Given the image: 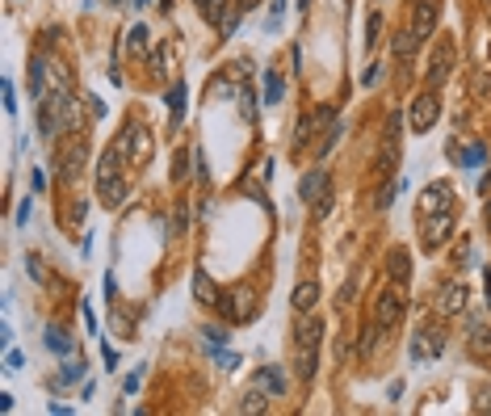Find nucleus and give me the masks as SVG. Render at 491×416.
I'll use <instances>...</instances> for the list:
<instances>
[{"instance_id":"5fc2aeb1","label":"nucleus","mask_w":491,"mask_h":416,"mask_svg":"<svg viewBox=\"0 0 491 416\" xmlns=\"http://www.w3.org/2000/svg\"><path fill=\"white\" fill-rule=\"evenodd\" d=\"M193 4H198V9H202V13H206V4H210V0H193Z\"/></svg>"},{"instance_id":"c9c22d12","label":"nucleus","mask_w":491,"mask_h":416,"mask_svg":"<svg viewBox=\"0 0 491 416\" xmlns=\"http://www.w3.org/2000/svg\"><path fill=\"white\" fill-rule=\"evenodd\" d=\"M202 332H206V341H210L215 349H219V345H223V341H227V332H223V328H219V324H206Z\"/></svg>"},{"instance_id":"6e6552de","label":"nucleus","mask_w":491,"mask_h":416,"mask_svg":"<svg viewBox=\"0 0 491 416\" xmlns=\"http://www.w3.org/2000/svg\"><path fill=\"white\" fill-rule=\"evenodd\" d=\"M437 17H441V0H411V30L420 38H433Z\"/></svg>"},{"instance_id":"c03bdc74","label":"nucleus","mask_w":491,"mask_h":416,"mask_svg":"<svg viewBox=\"0 0 491 416\" xmlns=\"http://www.w3.org/2000/svg\"><path fill=\"white\" fill-rule=\"evenodd\" d=\"M475 92H479V97H487V92H491V76H479V80H475Z\"/></svg>"},{"instance_id":"393cba45","label":"nucleus","mask_w":491,"mask_h":416,"mask_svg":"<svg viewBox=\"0 0 491 416\" xmlns=\"http://www.w3.org/2000/svg\"><path fill=\"white\" fill-rule=\"evenodd\" d=\"M378 332H382V324H378V320H374V324H361V332H357V353H361V358H369V353H374Z\"/></svg>"},{"instance_id":"f03ea898","label":"nucleus","mask_w":491,"mask_h":416,"mask_svg":"<svg viewBox=\"0 0 491 416\" xmlns=\"http://www.w3.org/2000/svg\"><path fill=\"white\" fill-rule=\"evenodd\" d=\"M453 240V210H441V215H420V248L424 252H437Z\"/></svg>"},{"instance_id":"4d7b16f0","label":"nucleus","mask_w":491,"mask_h":416,"mask_svg":"<svg viewBox=\"0 0 491 416\" xmlns=\"http://www.w3.org/2000/svg\"><path fill=\"white\" fill-rule=\"evenodd\" d=\"M307 4H311V0H298V9H307Z\"/></svg>"},{"instance_id":"864d4df0","label":"nucleus","mask_w":491,"mask_h":416,"mask_svg":"<svg viewBox=\"0 0 491 416\" xmlns=\"http://www.w3.org/2000/svg\"><path fill=\"white\" fill-rule=\"evenodd\" d=\"M483 282H487V303H491V270L483 274Z\"/></svg>"},{"instance_id":"9b49d317","label":"nucleus","mask_w":491,"mask_h":416,"mask_svg":"<svg viewBox=\"0 0 491 416\" xmlns=\"http://www.w3.org/2000/svg\"><path fill=\"white\" fill-rule=\"evenodd\" d=\"M449 72H453V43H449V38H441V43H437V50H433V63H428V89H441Z\"/></svg>"},{"instance_id":"6e6d98bb","label":"nucleus","mask_w":491,"mask_h":416,"mask_svg":"<svg viewBox=\"0 0 491 416\" xmlns=\"http://www.w3.org/2000/svg\"><path fill=\"white\" fill-rule=\"evenodd\" d=\"M134 4H139V9H147V4H151V0H134Z\"/></svg>"},{"instance_id":"e433bc0d","label":"nucleus","mask_w":491,"mask_h":416,"mask_svg":"<svg viewBox=\"0 0 491 416\" xmlns=\"http://www.w3.org/2000/svg\"><path fill=\"white\" fill-rule=\"evenodd\" d=\"M0 89H4V110H9V114H17V97H13V80H4Z\"/></svg>"},{"instance_id":"603ef678","label":"nucleus","mask_w":491,"mask_h":416,"mask_svg":"<svg viewBox=\"0 0 491 416\" xmlns=\"http://www.w3.org/2000/svg\"><path fill=\"white\" fill-rule=\"evenodd\" d=\"M479 189H483V193H487V189H491V173H487V177H483V181H479Z\"/></svg>"},{"instance_id":"37998d69","label":"nucleus","mask_w":491,"mask_h":416,"mask_svg":"<svg viewBox=\"0 0 491 416\" xmlns=\"http://www.w3.org/2000/svg\"><path fill=\"white\" fill-rule=\"evenodd\" d=\"M475 412H491V391H483V395L475 400Z\"/></svg>"},{"instance_id":"aec40b11","label":"nucleus","mask_w":491,"mask_h":416,"mask_svg":"<svg viewBox=\"0 0 491 416\" xmlns=\"http://www.w3.org/2000/svg\"><path fill=\"white\" fill-rule=\"evenodd\" d=\"M290 303H294V311H311L315 303H319V282H298L294 286V294H290Z\"/></svg>"},{"instance_id":"2f4dec72","label":"nucleus","mask_w":491,"mask_h":416,"mask_svg":"<svg viewBox=\"0 0 491 416\" xmlns=\"http://www.w3.org/2000/svg\"><path fill=\"white\" fill-rule=\"evenodd\" d=\"M281 89H286L281 76H277V72H265V105H277V101H281Z\"/></svg>"},{"instance_id":"ddd939ff","label":"nucleus","mask_w":491,"mask_h":416,"mask_svg":"<svg viewBox=\"0 0 491 416\" xmlns=\"http://www.w3.org/2000/svg\"><path fill=\"white\" fill-rule=\"evenodd\" d=\"M85 164H89V143L76 139V143L68 147V156H59V177H63V181H76V177L85 173Z\"/></svg>"},{"instance_id":"72a5a7b5","label":"nucleus","mask_w":491,"mask_h":416,"mask_svg":"<svg viewBox=\"0 0 491 416\" xmlns=\"http://www.w3.org/2000/svg\"><path fill=\"white\" fill-rule=\"evenodd\" d=\"M281 17H286V0H273V4H269V13H265V30H277V26H281Z\"/></svg>"},{"instance_id":"2eb2a0df","label":"nucleus","mask_w":491,"mask_h":416,"mask_svg":"<svg viewBox=\"0 0 491 416\" xmlns=\"http://www.w3.org/2000/svg\"><path fill=\"white\" fill-rule=\"evenodd\" d=\"M193 299L202 307H219V299H223V290L215 286V277L206 274V270H193Z\"/></svg>"},{"instance_id":"6ab92c4d","label":"nucleus","mask_w":491,"mask_h":416,"mask_svg":"<svg viewBox=\"0 0 491 416\" xmlns=\"http://www.w3.org/2000/svg\"><path fill=\"white\" fill-rule=\"evenodd\" d=\"M466 353H470L475 362H491V328H487V324H479V328L470 332V341H466Z\"/></svg>"},{"instance_id":"c85d7f7f","label":"nucleus","mask_w":491,"mask_h":416,"mask_svg":"<svg viewBox=\"0 0 491 416\" xmlns=\"http://www.w3.org/2000/svg\"><path fill=\"white\" fill-rule=\"evenodd\" d=\"M328 215H332V185H328V189H323V193L311 202V219H315V223H323Z\"/></svg>"},{"instance_id":"f257e3e1","label":"nucleus","mask_w":491,"mask_h":416,"mask_svg":"<svg viewBox=\"0 0 491 416\" xmlns=\"http://www.w3.org/2000/svg\"><path fill=\"white\" fill-rule=\"evenodd\" d=\"M399 127H403V118L391 110L387 122H382V147H378V177L382 181L395 177V164H399Z\"/></svg>"},{"instance_id":"4468645a","label":"nucleus","mask_w":491,"mask_h":416,"mask_svg":"<svg viewBox=\"0 0 491 416\" xmlns=\"http://www.w3.org/2000/svg\"><path fill=\"white\" fill-rule=\"evenodd\" d=\"M319 370V345H294V374L298 383H311Z\"/></svg>"},{"instance_id":"473e14b6","label":"nucleus","mask_w":491,"mask_h":416,"mask_svg":"<svg viewBox=\"0 0 491 416\" xmlns=\"http://www.w3.org/2000/svg\"><path fill=\"white\" fill-rule=\"evenodd\" d=\"M164 63H168V50H164V46H156V50L147 55V72H151V80H160V72H164Z\"/></svg>"},{"instance_id":"4c0bfd02","label":"nucleus","mask_w":491,"mask_h":416,"mask_svg":"<svg viewBox=\"0 0 491 416\" xmlns=\"http://www.w3.org/2000/svg\"><path fill=\"white\" fill-rule=\"evenodd\" d=\"M21 362H26L21 349H9V353H4V370H21Z\"/></svg>"},{"instance_id":"bb28decb","label":"nucleus","mask_w":491,"mask_h":416,"mask_svg":"<svg viewBox=\"0 0 491 416\" xmlns=\"http://www.w3.org/2000/svg\"><path fill=\"white\" fill-rule=\"evenodd\" d=\"M265 408H269V395H261V391H248L235 404V412H265Z\"/></svg>"},{"instance_id":"f3484780","label":"nucleus","mask_w":491,"mask_h":416,"mask_svg":"<svg viewBox=\"0 0 491 416\" xmlns=\"http://www.w3.org/2000/svg\"><path fill=\"white\" fill-rule=\"evenodd\" d=\"M122 160H126V151L109 143V147L101 151V160H97V181H109V177H122Z\"/></svg>"},{"instance_id":"7c9ffc66","label":"nucleus","mask_w":491,"mask_h":416,"mask_svg":"<svg viewBox=\"0 0 491 416\" xmlns=\"http://www.w3.org/2000/svg\"><path fill=\"white\" fill-rule=\"evenodd\" d=\"M126 50H131V55H143V50H147V26H131V34H126Z\"/></svg>"},{"instance_id":"cd10ccee","label":"nucleus","mask_w":491,"mask_h":416,"mask_svg":"<svg viewBox=\"0 0 491 416\" xmlns=\"http://www.w3.org/2000/svg\"><path fill=\"white\" fill-rule=\"evenodd\" d=\"M336 139H340V122L332 118V127L323 131V139H319V147H315V160H323V156H328V151L336 147Z\"/></svg>"},{"instance_id":"412c9836","label":"nucleus","mask_w":491,"mask_h":416,"mask_svg":"<svg viewBox=\"0 0 491 416\" xmlns=\"http://www.w3.org/2000/svg\"><path fill=\"white\" fill-rule=\"evenodd\" d=\"M420 43H424V38H420V34L407 26V30H399V34L391 38V50H395V59H411V55L420 50Z\"/></svg>"},{"instance_id":"5701e85b","label":"nucleus","mask_w":491,"mask_h":416,"mask_svg":"<svg viewBox=\"0 0 491 416\" xmlns=\"http://www.w3.org/2000/svg\"><path fill=\"white\" fill-rule=\"evenodd\" d=\"M387 274H391V282H407V277H411V257H407V252H391V257H387Z\"/></svg>"},{"instance_id":"a19ab883","label":"nucleus","mask_w":491,"mask_h":416,"mask_svg":"<svg viewBox=\"0 0 491 416\" xmlns=\"http://www.w3.org/2000/svg\"><path fill=\"white\" fill-rule=\"evenodd\" d=\"M378 30H382V17L374 13V17H369V30H365V43H374V38H378Z\"/></svg>"},{"instance_id":"dca6fc26","label":"nucleus","mask_w":491,"mask_h":416,"mask_svg":"<svg viewBox=\"0 0 491 416\" xmlns=\"http://www.w3.org/2000/svg\"><path fill=\"white\" fill-rule=\"evenodd\" d=\"M323 122H328V110H311V114H307V118L298 122V131H294V143H290V147H294V156H298V151H303V147L311 143L315 131H319Z\"/></svg>"},{"instance_id":"20e7f679","label":"nucleus","mask_w":491,"mask_h":416,"mask_svg":"<svg viewBox=\"0 0 491 416\" xmlns=\"http://www.w3.org/2000/svg\"><path fill=\"white\" fill-rule=\"evenodd\" d=\"M441 118V97H437V89H424L411 97V114H407V122H411V131H433V122Z\"/></svg>"},{"instance_id":"8fccbe9b","label":"nucleus","mask_w":491,"mask_h":416,"mask_svg":"<svg viewBox=\"0 0 491 416\" xmlns=\"http://www.w3.org/2000/svg\"><path fill=\"white\" fill-rule=\"evenodd\" d=\"M257 4H261V0H235V9H239V13H248V9H257Z\"/></svg>"},{"instance_id":"a211bd4d","label":"nucleus","mask_w":491,"mask_h":416,"mask_svg":"<svg viewBox=\"0 0 491 416\" xmlns=\"http://www.w3.org/2000/svg\"><path fill=\"white\" fill-rule=\"evenodd\" d=\"M328 185H332V181H328V173L315 164L311 173H303V181H298V198H303V202H315V198H319Z\"/></svg>"},{"instance_id":"9d476101","label":"nucleus","mask_w":491,"mask_h":416,"mask_svg":"<svg viewBox=\"0 0 491 416\" xmlns=\"http://www.w3.org/2000/svg\"><path fill=\"white\" fill-rule=\"evenodd\" d=\"M441 210H453V185L449 181H433L420 198V215H441Z\"/></svg>"},{"instance_id":"4be33fe9","label":"nucleus","mask_w":491,"mask_h":416,"mask_svg":"<svg viewBox=\"0 0 491 416\" xmlns=\"http://www.w3.org/2000/svg\"><path fill=\"white\" fill-rule=\"evenodd\" d=\"M46 349L55 353V358H63V353H72V336H68V328H59V324H50L46 328Z\"/></svg>"},{"instance_id":"13d9d810","label":"nucleus","mask_w":491,"mask_h":416,"mask_svg":"<svg viewBox=\"0 0 491 416\" xmlns=\"http://www.w3.org/2000/svg\"><path fill=\"white\" fill-rule=\"evenodd\" d=\"M114 4H122V0H114Z\"/></svg>"},{"instance_id":"423d86ee","label":"nucleus","mask_w":491,"mask_h":416,"mask_svg":"<svg viewBox=\"0 0 491 416\" xmlns=\"http://www.w3.org/2000/svg\"><path fill=\"white\" fill-rule=\"evenodd\" d=\"M466 299H470L466 282L449 277V282H441V290H437V311H441V316H462V311H466Z\"/></svg>"},{"instance_id":"de8ad7c7","label":"nucleus","mask_w":491,"mask_h":416,"mask_svg":"<svg viewBox=\"0 0 491 416\" xmlns=\"http://www.w3.org/2000/svg\"><path fill=\"white\" fill-rule=\"evenodd\" d=\"M173 177H177V181H185V151H180L177 164H173Z\"/></svg>"},{"instance_id":"a18cd8bd","label":"nucleus","mask_w":491,"mask_h":416,"mask_svg":"<svg viewBox=\"0 0 491 416\" xmlns=\"http://www.w3.org/2000/svg\"><path fill=\"white\" fill-rule=\"evenodd\" d=\"M219 362H223L227 370H235V366H239V353H219Z\"/></svg>"},{"instance_id":"a878e982","label":"nucleus","mask_w":491,"mask_h":416,"mask_svg":"<svg viewBox=\"0 0 491 416\" xmlns=\"http://www.w3.org/2000/svg\"><path fill=\"white\" fill-rule=\"evenodd\" d=\"M257 378H261V387H265L269 395H286V378H281V374H277L273 366H265L261 374H257Z\"/></svg>"},{"instance_id":"49530a36","label":"nucleus","mask_w":491,"mask_h":416,"mask_svg":"<svg viewBox=\"0 0 491 416\" xmlns=\"http://www.w3.org/2000/svg\"><path fill=\"white\" fill-rule=\"evenodd\" d=\"M17 223H30V198H26V202L17 206Z\"/></svg>"},{"instance_id":"0eeeda50","label":"nucleus","mask_w":491,"mask_h":416,"mask_svg":"<svg viewBox=\"0 0 491 416\" xmlns=\"http://www.w3.org/2000/svg\"><path fill=\"white\" fill-rule=\"evenodd\" d=\"M403 307H407L403 290H382V294L374 299V320L382 324V328H395L399 316H403Z\"/></svg>"},{"instance_id":"1a4fd4ad","label":"nucleus","mask_w":491,"mask_h":416,"mask_svg":"<svg viewBox=\"0 0 491 416\" xmlns=\"http://www.w3.org/2000/svg\"><path fill=\"white\" fill-rule=\"evenodd\" d=\"M202 17H206V21H210L223 38H227V34H235V26H239V9H235L231 0H210Z\"/></svg>"},{"instance_id":"ea45409f","label":"nucleus","mask_w":491,"mask_h":416,"mask_svg":"<svg viewBox=\"0 0 491 416\" xmlns=\"http://www.w3.org/2000/svg\"><path fill=\"white\" fill-rule=\"evenodd\" d=\"M80 378H85V366H80V362H76V366H68V370H63V383H80Z\"/></svg>"},{"instance_id":"58836bf2","label":"nucleus","mask_w":491,"mask_h":416,"mask_svg":"<svg viewBox=\"0 0 491 416\" xmlns=\"http://www.w3.org/2000/svg\"><path fill=\"white\" fill-rule=\"evenodd\" d=\"M85 215H89V198H76V202H72V219H76V223H80V219H85Z\"/></svg>"},{"instance_id":"79ce46f5","label":"nucleus","mask_w":491,"mask_h":416,"mask_svg":"<svg viewBox=\"0 0 491 416\" xmlns=\"http://www.w3.org/2000/svg\"><path fill=\"white\" fill-rule=\"evenodd\" d=\"M89 114H92V118H105V101H97V97H89Z\"/></svg>"},{"instance_id":"f704fd0d","label":"nucleus","mask_w":491,"mask_h":416,"mask_svg":"<svg viewBox=\"0 0 491 416\" xmlns=\"http://www.w3.org/2000/svg\"><path fill=\"white\" fill-rule=\"evenodd\" d=\"M168 101H173V118H180V114H185V85H173V97H168Z\"/></svg>"},{"instance_id":"f8f14e48","label":"nucleus","mask_w":491,"mask_h":416,"mask_svg":"<svg viewBox=\"0 0 491 416\" xmlns=\"http://www.w3.org/2000/svg\"><path fill=\"white\" fill-rule=\"evenodd\" d=\"M97 198L105 210H122L126 198H131V181L126 177H109V181H97Z\"/></svg>"},{"instance_id":"09e8293b","label":"nucleus","mask_w":491,"mask_h":416,"mask_svg":"<svg viewBox=\"0 0 491 416\" xmlns=\"http://www.w3.org/2000/svg\"><path fill=\"white\" fill-rule=\"evenodd\" d=\"M122 391H126V395H134V391H139V374H131V378L122 383Z\"/></svg>"},{"instance_id":"3c124183","label":"nucleus","mask_w":491,"mask_h":416,"mask_svg":"<svg viewBox=\"0 0 491 416\" xmlns=\"http://www.w3.org/2000/svg\"><path fill=\"white\" fill-rule=\"evenodd\" d=\"M483 223H487V231H491V198H487V206H483Z\"/></svg>"},{"instance_id":"b1692460","label":"nucleus","mask_w":491,"mask_h":416,"mask_svg":"<svg viewBox=\"0 0 491 416\" xmlns=\"http://www.w3.org/2000/svg\"><path fill=\"white\" fill-rule=\"evenodd\" d=\"M403 189H407V181H403V177H387V185H382V193L374 198V206H378V210H387V206H391V202L399 198Z\"/></svg>"},{"instance_id":"39448f33","label":"nucleus","mask_w":491,"mask_h":416,"mask_svg":"<svg viewBox=\"0 0 491 416\" xmlns=\"http://www.w3.org/2000/svg\"><path fill=\"white\" fill-rule=\"evenodd\" d=\"M441 349H446V328H437V324H420V332H411V345H407L411 362H428V358H437Z\"/></svg>"},{"instance_id":"7ed1b4c3","label":"nucleus","mask_w":491,"mask_h":416,"mask_svg":"<svg viewBox=\"0 0 491 416\" xmlns=\"http://www.w3.org/2000/svg\"><path fill=\"white\" fill-rule=\"evenodd\" d=\"M227 324H248L257 316V294H252V286H235L231 294L219 299V307H215Z\"/></svg>"},{"instance_id":"c756f323","label":"nucleus","mask_w":491,"mask_h":416,"mask_svg":"<svg viewBox=\"0 0 491 416\" xmlns=\"http://www.w3.org/2000/svg\"><path fill=\"white\" fill-rule=\"evenodd\" d=\"M487 160V143H470L466 151H462V169H479Z\"/></svg>"}]
</instances>
